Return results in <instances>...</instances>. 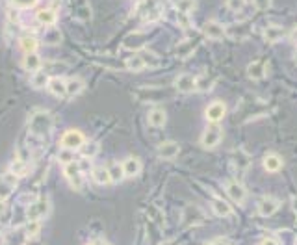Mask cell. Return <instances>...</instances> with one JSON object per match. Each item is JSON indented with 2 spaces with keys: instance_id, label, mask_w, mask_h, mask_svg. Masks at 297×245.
Segmentation results:
<instances>
[{
  "instance_id": "obj_12",
  "label": "cell",
  "mask_w": 297,
  "mask_h": 245,
  "mask_svg": "<svg viewBox=\"0 0 297 245\" xmlns=\"http://www.w3.org/2000/svg\"><path fill=\"white\" fill-rule=\"evenodd\" d=\"M195 85H197V78L193 77V75H190V73L178 75L177 80H175V87H177V91L180 93L195 91Z\"/></svg>"
},
{
  "instance_id": "obj_42",
  "label": "cell",
  "mask_w": 297,
  "mask_h": 245,
  "mask_svg": "<svg viewBox=\"0 0 297 245\" xmlns=\"http://www.w3.org/2000/svg\"><path fill=\"white\" fill-rule=\"evenodd\" d=\"M226 6L230 7L232 11H240L243 7V0H226Z\"/></svg>"
},
{
  "instance_id": "obj_27",
  "label": "cell",
  "mask_w": 297,
  "mask_h": 245,
  "mask_svg": "<svg viewBox=\"0 0 297 245\" xmlns=\"http://www.w3.org/2000/svg\"><path fill=\"white\" fill-rule=\"evenodd\" d=\"M108 173H110V180L113 184L123 182V178H125V171H123V165H121L119 162H112L108 165Z\"/></svg>"
},
{
  "instance_id": "obj_34",
  "label": "cell",
  "mask_w": 297,
  "mask_h": 245,
  "mask_svg": "<svg viewBox=\"0 0 297 245\" xmlns=\"http://www.w3.org/2000/svg\"><path fill=\"white\" fill-rule=\"evenodd\" d=\"M19 43H21V49L24 50V52H36L37 39L34 37V35H22Z\"/></svg>"
},
{
  "instance_id": "obj_15",
  "label": "cell",
  "mask_w": 297,
  "mask_h": 245,
  "mask_svg": "<svg viewBox=\"0 0 297 245\" xmlns=\"http://www.w3.org/2000/svg\"><path fill=\"white\" fill-rule=\"evenodd\" d=\"M286 37V30L279 24H269L264 28V39L268 43H277V41H283Z\"/></svg>"
},
{
  "instance_id": "obj_37",
  "label": "cell",
  "mask_w": 297,
  "mask_h": 245,
  "mask_svg": "<svg viewBox=\"0 0 297 245\" xmlns=\"http://www.w3.org/2000/svg\"><path fill=\"white\" fill-rule=\"evenodd\" d=\"M24 231H26L28 238H36L37 234L41 232V221H28L26 227H24Z\"/></svg>"
},
{
  "instance_id": "obj_44",
  "label": "cell",
  "mask_w": 297,
  "mask_h": 245,
  "mask_svg": "<svg viewBox=\"0 0 297 245\" xmlns=\"http://www.w3.org/2000/svg\"><path fill=\"white\" fill-rule=\"evenodd\" d=\"M87 245H110V244H106L104 240H95V242H91V244H87Z\"/></svg>"
},
{
  "instance_id": "obj_11",
  "label": "cell",
  "mask_w": 297,
  "mask_h": 245,
  "mask_svg": "<svg viewBox=\"0 0 297 245\" xmlns=\"http://www.w3.org/2000/svg\"><path fill=\"white\" fill-rule=\"evenodd\" d=\"M180 153V145H178L177 141H163L158 145V156L162 158V160H175Z\"/></svg>"
},
{
  "instance_id": "obj_46",
  "label": "cell",
  "mask_w": 297,
  "mask_h": 245,
  "mask_svg": "<svg viewBox=\"0 0 297 245\" xmlns=\"http://www.w3.org/2000/svg\"><path fill=\"white\" fill-rule=\"evenodd\" d=\"M4 210H6V203H4V201H0V216L4 214Z\"/></svg>"
},
{
  "instance_id": "obj_8",
  "label": "cell",
  "mask_w": 297,
  "mask_h": 245,
  "mask_svg": "<svg viewBox=\"0 0 297 245\" xmlns=\"http://www.w3.org/2000/svg\"><path fill=\"white\" fill-rule=\"evenodd\" d=\"M225 189H226V195L230 197L232 203H238V204L245 203L247 191H245V188H243L241 182H238V180H228V182L225 184Z\"/></svg>"
},
{
  "instance_id": "obj_24",
  "label": "cell",
  "mask_w": 297,
  "mask_h": 245,
  "mask_svg": "<svg viewBox=\"0 0 297 245\" xmlns=\"http://www.w3.org/2000/svg\"><path fill=\"white\" fill-rule=\"evenodd\" d=\"M91 176H93V180L99 184V186H106V184L112 182V180H110V173H108V167H104V165L93 167L91 169Z\"/></svg>"
},
{
  "instance_id": "obj_41",
  "label": "cell",
  "mask_w": 297,
  "mask_h": 245,
  "mask_svg": "<svg viewBox=\"0 0 297 245\" xmlns=\"http://www.w3.org/2000/svg\"><path fill=\"white\" fill-rule=\"evenodd\" d=\"M253 4H255L256 9H262V11H266L271 7V0H253Z\"/></svg>"
},
{
  "instance_id": "obj_29",
  "label": "cell",
  "mask_w": 297,
  "mask_h": 245,
  "mask_svg": "<svg viewBox=\"0 0 297 245\" xmlns=\"http://www.w3.org/2000/svg\"><path fill=\"white\" fill-rule=\"evenodd\" d=\"M50 78L47 75V71H36V73H32V87H36V89H43L45 85H49Z\"/></svg>"
},
{
  "instance_id": "obj_1",
  "label": "cell",
  "mask_w": 297,
  "mask_h": 245,
  "mask_svg": "<svg viewBox=\"0 0 297 245\" xmlns=\"http://www.w3.org/2000/svg\"><path fill=\"white\" fill-rule=\"evenodd\" d=\"M28 128L34 136H47L52 130V115L47 110H36L28 117Z\"/></svg>"
},
{
  "instance_id": "obj_47",
  "label": "cell",
  "mask_w": 297,
  "mask_h": 245,
  "mask_svg": "<svg viewBox=\"0 0 297 245\" xmlns=\"http://www.w3.org/2000/svg\"><path fill=\"white\" fill-rule=\"evenodd\" d=\"M163 245H177L175 242H167V244H163Z\"/></svg>"
},
{
  "instance_id": "obj_31",
  "label": "cell",
  "mask_w": 297,
  "mask_h": 245,
  "mask_svg": "<svg viewBox=\"0 0 297 245\" xmlns=\"http://www.w3.org/2000/svg\"><path fill=\"white\" fill-rule=\"evenodd\" d=\"M125 65H127V69H128V71H134V73H140V71L147 69L140 54H132V56H130V58L127 60V62H125Z\"/></svg>"
},
{
  "instance_id": "obj_30",
  "label": "cell",
  "mask_w": 297,
  "mask_h": 245,
  "mask_svg": "<svg viewBox=\"0 0 297 245\" xmlns=\"http://www.w3.org/2000/svg\"><path fill=\"white\" fill-rule=\"evenodd\" d=\"M140 56H142L145 67H148V69H154V67L160 65V58H158V54H154L152 50H145V49L140 50Z\"/></svg>"
},
{
  "instance_id": "obj_14",
  "label": "cell",
  "mask_w": 297,
  "mask_h": 245,
  "mask_svg": "<svg viewBox=\"0 0 297 245\" xmlns=\"http://www.w3.org/2000/svg\"><path fill=\"white\" fill-rule=\"evenodd\" d=\"M15 186H17V176L13 173H6L0 176V201H6L11 195Z\"/></svg>"
},
{
  "instance_id": "obj_23",
  "label": "cell",
  "mask_w": 297,
  "mask_h": 245,
  "mask_svg": "<svg viewBox=\"0 0 297 245\" xmlns=\"http://www.w3.org/2000/svg\"><path fill=\"white\" fill-rule=\"evenodd\" d=\"M49 91L54 95V97H67V89H65V80H62V78H50L49 82Z\"/></svg>"
},
{
  "instance_id": "obj_3",
  "label": "cell",
  "mask_w": 297,
  "mask_h": 245,
  "mask_svg": "<svg viewBox=\"0 0 297 245\" xmlns=\"http://www.w3.org/2000/svg\"><path fill=\"white\" fill-rule=\"evenodd\" d=\"M64 175L65 178L69 180V184L73 186V189H80L84 188V175H82V171L78 167V162H69V163H65L64 165Z\"/></svg>"
},
{
  "instance_id": "obj_4",
  "label": "cell",
  "mask_w": 297,
  "mask_h": 245,
  "mask_svg": "<svg viewBox=\"0 0 297 245\" xmlns=\"http://www.w3.org/2000/svg\"><path fill=\"white\" fill-rule=\"evenodd\" d=\"M223 140V128L220 125H212L208 126L203 136H201V143L205 149H216Z\"/></svg>"
},
{
  "instance_id": "obj_7",
  "label": "cell",
  "mask_w": 297,
  "mask_h": 245,
  "mask_svg": "<svg viewBox=\"0 0 297 245\" xmlns=\"http://www.w3.org/2000/svg\"><path fill=\"white\" fill-rule=\"evenodd\" d=\"M279 208H281V201H279L277 197H271V195L262 197L260 201H258V204H256L258 216L262 217H271Z\"/></svg>"
},
{
  "instance_id": "obj_22",
  "label": "cell",
  "mask_w": 297,
  "mask_h": 245,
  "mask_svg": "<svg viewBox=\"0 0 297 245\" xmlns=\"http://www.w3.org/2000/svg\"><path fill=\"white\" fill-rule=\"evenodd\" d=\"M212 210L218 217H228L232 216V206L223 201V199H214L212 201Z\"/></svg>"
},
{
  "instance_id": "obj_32",
  "label": "cell",
  "mask_w": 297,
  "mask_h": 245,
  "mask_svg": "<svg viewBox=\"0 0 297 245\" xmlns=\"http://www.w3.org/2000/svg\"><path fill=\"white\" fill-rule=\"evenodd\" d=\"M195 6H197L195 0H175V7H177V11L180 15L191 13V11L195 9Z\"/></svg>"
},
{
  "instance_id": "obj_25",
  "label": "cell",
  "mask_w": 297,
  "mask_h": 245,
  "mask_svg": "<svg viewBox=\"0 0 297 245\" xmlns=\"http://www.w3.org/2000/svg\"><path fill=\"white\" fill-rule=\"evenodd\" d=\"M30 171V163L24 160H19V158H15L13 162H11V165H9V173H13L17 178L19 176H26Z\"/></svg>"
},
{
  "instance_id": "obj_2",
  "label": "cell",
  "mask_w": 297,
  "mask_h": 245,
  "mask_svg": "<svg viewBox=\"0 0 297 245\" xmlns=\"http://www.w3.org/2000/svg\"><path fill=\"white\" fill-rule=\"evenodd\" d=\"M50 212V201L49 197H39L37 201L28 206V210H26V217H28V221H41L43 217H47Z\"/></svg>"
},
{
  "instance_id": "obj_36",
  "label": "cell",
  "mask_w": 297,
  "mask_h": 245,
  "mask_svg": "<svg viewBox=\"0 0 297 245\" xmlns=\"http://www.w3.org/2000/svg\"><path fill=\"white\" fill-rule=\"evenodd\" d=\"M212 85H214L212 78H208L206 75H203V77L197 78V85H195V89H197V91H208V89H212Z\"/></svg>"
},
{
  "instance_id": "obj_35",
  "label": "cell",
  "mask_w": 297,
  "mask_h": 245,
  "mask_svg": "<svg viewBox=\"0 0 297 245\" xmlns=\"http://www.w3.org/2000/svg\"><path fill=\"white\" fill-rule=\"evenodd\" d=\"M97 153H99V143L97 141H89V143L82 145V154L85 158H93V156H97Z\"/></svg>"
},
{
  "instance_id": "obj_6",
  "label": "cell",
  "mask_w": 297,
  "mask_h": 245,
  "mask_svg": "<svg viewBox=\"0 0 297 245\" xmlns=\"http://www.w3.org/2000/svg\"><path fill=\"white\" fill-rule=\"evenodd\" d=\"M205 221V212L195 204H188L182 212V225L184 227H195V225Z\"/></svg>"
},
{
  "instance_id": "obj_39",
  "label": "cell",
  "mask_w": 297,
  "mask_h": 245,
  "mask_svg": "<svg viewBox=\"0 0 297 245\" xmlns=\"http://www.w3.org/2000/svg\"><path fill=\"white\" fill-rule=\"evenodd\" d=\"M78 167H80V171H82V175H84V173H87V171H89V169H93L91 167V158H80V162H78Z\"/></svg>"
},
{
  "instance_id": "obj_45",
  "label": "cell",
  "mask_w": 297,
  "mask_h": 245,
  "mask_svg": "<svg viewBox=\"0 0 297 245\" xmlns=\"http://www.w3.org/2000/svg\"><path fill=\"white\" fill-rule=\"evenodd\" d=\"M208 245H228V244L223 242V240H216V242H212V244H208Z\"/></svg>"
},
{
  "instance_id": "obj_38",
  "label": "cell",
  "mask_w": 297,
  "mask_h": 245,
  "mask_svg": "<svg viewBox=\"0 0 297 245\" xmlns=\"http://www.w3.org/2000/svg\"><path fill=\"white\" fill-rule=\"evenodd\" d=\"M58 158H60V162H62V163H69V162H74L73 160V158H74V151H69V149H64V151H62V153L58 154Z\"/></svg>"
},
{
  "instance_id": "obj_9",
  "label": "cell",
  "mask_w": 297,
  "mask_h": 245,
  "mask_svg": "<svg viewBox=\"0 0 297 245\" xmlns=\"http://www.w3.org/2000/svg\"><path fill=\"white\" fill-rule=\"evenodd\" d=\"M203 34L208 37V39H214V41H223L226 37V30L225 26L218 21H208L203 28Z\"/></svg>"
},
{
  "instance_id": "obj_43",
  "label": "cell",
  "mask_w": 297,
  "mask_h": 245,
  "mask_svg": "<svg viewBox=\"0 0 297 245\" xmlns=\"http://www.w3.org/2000/svg\"><path fill=\"white\" fill-rule=\"evenodd\" d=\"M260 245H279V242H277V240H273V238H266V240H262Z\"/></svg>"
},
{
  "instance_id": "obj_16",
  "label": "cell",
  "mask_w": 297,
  "mask_h": 245,
  "mask_svg": "<svg viewBox=\"0 0 297 245\" xmlns=\"http://www.w3.org/2000/svg\"><path fill=\"white\" fill-rule=\"evenodd\" d=\"M268 75V65L264 62H253L247 65V77L251 80H264Z\"/></svg>"
},
{
  "instance_id": "obj_18",
  "label": "cell",
  "mask_w": 297,
  "mask_h": 245,
  "mask_svg": "<svg viewBox=\"0 0 297 245\" xmlns=\"http://www.w3.org/2000/svg\"><path fill=\"white\" fill-rule=\"evenodd\" d=\"M121 165H123L125 176H138L142 173V162H140V158H136V156H128Z\"/></svg>"
},
{
  "instance_id": "obj_13",
  "label": "cell",
  "mask_w": 297,
  "mask_h": 245,
  "mask_svg": "<svg viewBox=\"0 0 297 245\" xmlns=\"http://www.w3.org/2000/svg\"><path fill=\"white\" fill-rule=\"evenodd\" d=\"M201 45V39L199 37H193V39H186V41L178 43L177 49H175V54H177L178 58H190L195 50H197V47Z\"/></svg>"
},
{
  "instance_id": "obj_19",
  "label": "cell",
  "mask_w": 297,
  "mask_h": 245,
  "mask_svg": "<svg viewBox=\"0 0 297 245\" xmlns=\"http://www.w3.org/2000/svg\"><path fill=\"white\" fill-rule=\"evenodd\" d=\"M264 169L269 173H277L283 169V158L275 153H269L264 156Z\"/></svg>"
},
{
  "instance_id": "obj_5",
  "label": "cell",
  "mask_w": 297,
  "mask_h": 245,
  "mask_svg": "<svg viewBox=\"0 0 297 245\" xmlns=\"http://www.w3.org/2000/svg\"><path fill=\"white\" fill-rule=\"evenodd\" d=\"M85 143V138L84 134L80 132V130H67V132L62 136V147L64 149H69V151H78V149H82V145Z\"/></svg>"
},
{
  "instance_id": "obj_10",
  "label": "cell",
  "mask_w": 297,
  "mask_h": 245,
  "mask_svg": "<svg viewBox=\"0 0 297 245\" xmlns=\"http://www.w3.org/2000/svg\"><path fill=\"white\" fill-rule=\"evenodd\" d=\"M225 113H226L225 102H221V100H214L212 104H208L205 115L210 123H220V121L225 117Z\"/></svg>"
},
{
  "instance_id": "obj_33",
  "label": "cell",
  "mask_w": 297,
  "mask_h": 245,
  "mask_svg": "<svg viewBox=\"0 0 297 245\" xmlns=\"http://www.w3.org/2000/svg\"><path fill=\"white\" fill-rule=\"evenodd\" d=\"M43 39H45L47 45H60V43H62V32L58 28H54V26H50V28L45 32V37H43Z\"/></svg>"
},
{
  "instance_id": "obj_28",
  "label": "cell",
  "mask_w": 297,
  "mask_h": 245,
  "mask_svg": "<svg viewBox=\"0 0 297 245\" xmlns=\"http://www.w3.org/2000/svg\"><path fill=\"white\" fill-rule=\"evenodd\" d=\"M65 89H67V97H76L84 89V80L80 78H71L65 82Z\"/></svg>"
},
{
  "instance_id": "obj_20",
  "label": "cell",
  "mask_w": 297,
  "mask_h": 245,
  "mask_svg": "<svg viewBox=\"0 0 297 245\" xmlns=\"http://www.w3.org/2000/svg\"><path fill=\"white\" fill-rule=\"evenodd\" d=\"M36 19H37V22H39V24H45V26H52V24L56 22L58 15H56V11H54L52 7H43V9H37Z\"/></svg>"
},
{
  "instance_id": "obj_40",
  "label": "cell",
  "mask_w": 297,
  "mask_h": 245,
  "mask_svg": "<svg viewBox=\"0 0 297 245\" xmlns=\"http://www.w3.org/2000/svg\"><path fill=\"white\" fill-rule=\"evenodd\" d=\"M11 2H13L15 7H21V9H24V7L34 6L37 0H11Z\"/></svg>"
},
{
  "instance_id": "obj_26",
  "label": "cell",
  "mask_w": 297,
  "mask_h": 245,
  "mask_svg": "<svg viewBox=\"0 0 297 245\" xmlns=\"http://www.w3.org/2000/svg\"><path fill=\"white\" fill-rule=\"evenodd\" d=\"M123 45H125V49H128V50H143V47H145V39H143L142 34H132L125 39Z\"/></svg>"
},
{
  "instance_id": "obj_21",
  "label": "cell",
  "mask_w": 297,
  "mask_h": 245,
  "mask_svg": "<svg viewBox=\"0 0 297 245\" xmlns=\"http://www.w3.org/2000/svg\"><path fill=\"white\" fill-rule=\"evenodd\" d=\"M22 65L24 69L30 71V73H36V71L41 69V58L37 52H26L24 54V60H22Z\"/></svg>"
},
{
  "instance_id": "obj_48",
  "label": "cell",
  "mask_w": 297,
  "mask_h": 245,
  "mask_svg": "<svg viewBox=\"0 0 297 245\" xmlns=\"http://www.w3.org/2000/svg\"><path fill=\"white\" fill-rule=\"evenodd\" d=\"M296 62H297V50H296Z\"/></svg>"
},
{
  "instance_id": "obj_17",
  "label": "cell",
  "mask_w": 297,
  "mask_h": 245,
  "mask_svg": "<svg viewBox=\"0 0 297 245\" xmlns=\"http://www.w3.org/2000/svg\"><path fill=\"white\" fill-rule=\"evenodd\" d=\"M147 119H148V125L150 126H154V128H162L165 123H167V115H165V110L163 108H152L150 112H148V115H147Z\"/></svg>"
}]
</instances>
